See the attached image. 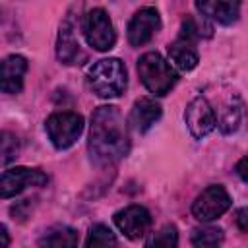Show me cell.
Returning <instances> with one entry per match:
<instances>
[{
    "label": "cell",
    "mask_w": 248,
    "mask_h": 248,
    "mask_svg": "<svg viewBox=\"0 0 248 248\" xmlns=\"http://www.w3.org/2000/svg\"><path fill=\"white\" fill-rule=\"evenodd\" d=\"M89 155L95 165H112L130 149L128 126L116 107H99L91 116Z\"/></svg>",
    "instance_id": "1"
},
{
    "label": "cell",
    "mask_w": 248,
    "mask_h": 248,
    "mask_svg": "<svg viewBox=\"0 0 248 248\" xmlns=\"http://www.w3.org/2000/svg\"><path fill=\"white\" fill-rule=\"evenodd\" d=\"M126 68L118 58H103L91 64L87 70V85L103 99L120 97L126 89Z\"/></svg>",
    "instance_id": "2"
},
{
    "label": "cell",
    "mask_w": 248,
    "mask_h": 248,
    "mask_svg": "<svg viewBox=\"0 0 248 248\" xmlns=\"http://www.w3.org/2000/svg\"><path fill=\"white\" fill-rule=\"evenodd\" d=\"M138 74L147 91L159 97L167 95L178 79L172 66L159 52H145L138 62Z\"/></svg>",
    "instance_id": "3"
},
{
    "label": "cell",
    "mask_w": 248,
    "mask_h": 248,
    "mask_svg": "<svg viewBox=\"0 0 248 248\" xmlns=\"http://www.w3.org/2000/svg\"><path fill=\"white\" fill-rule=\"evenodd\" d=\"M45 128L56 149H68L83 132V118L78 112H54L46 118Z\"/></svg>",
    "instance_id": "4"
},
{
    "label": "cell",
    "mask_w": 248,
    "mask_h": 248,
    "mask_svg": "<svg viewBox=\"0 0 248 248\" xmlns=\"http://www.w3.org/2000/svg\"><path fill=\"white\" fill-rule=\"evenodd\" d=\"M83 35L89 46L95 50H110L116 41V33L108 14L103 8H93L83 17Z\"/></svg>",
    "instance_id": "5"
},
{
    "label": "cell",
    "mask_w": 248,
    "mask_h": 248,
    "mask_svg": "<svg viewBox=\"0 0 248 248\" xmlns=\"http://www.w3.org/2000/svg\"><path fill=\"white\" fill-rule=\"evenodd\" d=\"M231 207V196L223 186H207L192 203V213L198 221H213Z\"/></svg>",
    "instance_id": "6"
},
{
    "label": "cell",
    "mask_w": 248,
    "mask_h": 248,
    "mask_svg": "<svg viewBox=\"0 0 248 248\" xmlns=\"http://www.w3.org/2000/svg\"><path fill=\"white\" fill-rule=\"evenodd\" d=\"M184 120H186L190 134L198 140L205 138L217 124L215 110L203 95H198L196 99L190 101V105L186 107V112H184Z\"/></svg>",
    "instance_id": "7"
},
{
    "label": "cell",
    "mask_w": 248,
    "mask_h": 248,
    "mask_svg": "<svg viewBox=\"0 0 248 248\" xmlns=\"http://www.w3.org/2000/svg\"><path fill=\"white\" fill-rule=\"evenodd\" d=\"M46 184V174L39 169H27V167H16L2 172L0 180V196L12 198L19 192H23L29 186H43Z\"/></svg>",
    "instance_id": "8"
},
{
    "label": "cell",
    "mask_w": 248,
    "mask_h": 248,
    "mask_svg": "<svg viewBox=\"0 0 248 248\" xmlns=\"http://www.w3.org/2000/svg\"><path fill=\"white\" fill-rule=\"evenodd\" d=\"M114 223L120 232H124L126 238L138 240L141 238L151 225V215L141 205H128L114 213Z\"/></svg>",
    "instance_id": "9"
},
{
    "label": "cell",
    "mask_w": 248,
    "mask_h": 248,
    "mask_svg": "<svg viewBox=\"0 0 248 248\" xmlns=\"http://www.w3.org/2000/svg\"><path fill=\"white\" fill-rule=\"evenodd\" d=\"M161 27V17L155 8H141L128 23V41L134 46L145 45Z\"/></svg>",
    "instance_id": "10"
},
{
    "label": "cell",
    "mask_w": 248,
    "mask_h": 248,
    "mask_svg": "<svg viewBox=\"0 0 248 248\" xmlns=\"http://www.w3.org/2000/svg\"><path fill=\"white\" fill-rule=\"evenodd\" d=\"M196 8L202 12V16L221 25H231L238 19L240 0H196Z\"/></svg>",
    "instance_id": "11"
},
{
    "label": "cell",
    "mask_w": 248,
    "mask_h": 248,
    "mask_svg": "<svg viewBox=\"0 0 248 248\" xmlns=\"http://www.w3.org/2000/svg\"><path fill=\"white\" fill-rule=\"evenodd\" d=\"M56 54L64 64H76L81 58L79 43H78V37H76V23H74V16L72 14H68V17L60 25L58 43H56Z\"/></svg>",
    "instance_id": "12"
},
{
    "label": "cell",
    "mask_w": 248,
    "mask_h": 248,
    "mask_svg": "<svg viewBox=\"0 0 248 248\" xmlns=\"http://www.w3.org/2000/svg\"><path fill=\"white\" fill-rule=\"evenodd\" d=\"M161 118V107L149 99V97H141L134 103L132 110H130V116H128V124L134 132L138 134H143L147 132L157 120Z\"/></svg>",
    "instance_id": "13"
},
{
    "label": "cell",
    "mask_w": 248,
    "mask_h": 248,
    "mask_svg": "<svg viewBox=\"0 0 248 248\" xmlns=\"http://www.w3.org/2000/svg\"><path fill=\"white\" fill-rule=\"evenodd\" d=\"M27 72V60L19 54H12L2 62V91L4 93H19L23 87V76Z\"/></svg>",
    "instance_id": "14"
},
{
    "label": "cell",
    "mask_w": 248,
    "mask_h": 248,
    "mask_svg": "<svg viewBox=\"0 0 248 248\" xmlns=\"http://www.w3.org/2000/svg\"><path fill=\"white\" fill-rule=\"evenodd\" d=\"M169 56L174 62L176 68L182 72H190L198 66V50H196V41H190L186 37H180L169 45Z\"/></svg>",
    "instance_id": "15"
},
{
    "label": "cell",
    "mask_w": 248,
    "mask_h": 248,
    "mask_svg": "<svg viewBox=\"0 0 248 248\" xmlns=\"http://www.w3.org/2000/svg\"><path fill=\"white\" fill-rule=\"evenodd\" d=\"M76 244H78V232L70 227H56L39 240V246H52V248L76 246Z\"/></svg>",
    "instance_id": "16"
},
{
    "label": "cell",
    "mask_w": 248,
    "mask_h": 248,
    "mask_svg": "<svg viewBox=\"0 0 248 248\" xmlns=\"http://www.w3.org/2000/svg\"><path fill=\"white\" fill-rule=\"evenodd\" d=\"M223 240V231L219 227H202L194 229L192 244L194 246H217Z\"/></svg>",
    "instance_id": "17"
},
{
    "label": "cell",
    "mask_w": 248,
    "mask_h": 248,
    "mask_svg": "<svg viewBox=\"0 0 248 248\" xmlns=\"http://www.w3.org/2000/svg\"><path fill=\"white\" fill-rule=\"evenodd\" d=\"M85 244L87 246H114L116 244V236L107 225H93L89 229Z\"/></svg>",
    "instance_id": "18"
},
{
    "label": "cell",
    "mask_w": 248,
    "mask_h": 248,
    "mask_svg": "<svg viewBox=\"0 0 248 248\" xmlns=\"http://www.w3.org/2000/svg\"><path fill=\"white\" fill-rule=\"evenodd\" d=\"M147 244H149V246H165V248L176 246V244H178V234H176L174 225H165L159 232L153 234V238H151Z\"/></svg>",
    "instance_id": "19"
},
{
    "label": "cell",
    "mask_w": 248,
    "mask_h": 248,
    "mask_svg": "<svg viewBox=\"0 0 248 248\" xmlns=\"http://www.w3.org/2000/svg\"><path fill=\"white\" fill-rule=\"evenodd\" d=\"M238 120H240V110L236 108V107H227L225 110H223V116L219 118V128H221V132H225V134H231V132H234L236 128H238Z\"/></svg>",
    "instance_id": "20"
},
{
    "label": "cell",
    "mask_w": 248,
    "mask_h": 248,
    "mask_svg": "<svg viewBox=\"0 0 248 248\" xmlns=\"http://www.w3.org/2000/svg\"><path fill=\"white\" fill-rule=\"evenodd\" d=\"M16 155H17L16 136H12L10 132H2V165L6 167L12 159H16Z\"/></svg>",
    "instance_id": "21"
},
{
    "label": "cell",
    "mask_w": 248,
    "mask_h": 248,
    "mask_svg": "<svg viewBox=\"0 0 248 248\" xmlns=\"http://www.w3.org/2000/svg\"><path fill=\"white\" fill-rule=\"evenodd\" d=\"M236 225L242 232H248V207H242L236 213Z\"/></svg>",
    "instance_id": "22"
},
{
    "label": "cell",
    "mask_w": 248,
    "mask_h": 248,
    "mask_svg": "<svg viewBox=\"0 0 248 248\" xmlns=\"http://www.w3.org/2000/svg\"><path fill=\"white\" fill-rule=\"evenodd\" d=\"M236 174L240 176V180H244V182H248V155L246 157H242L238 163H236Z\"/></svg>",
    "instance_id": "23"
},
{
    "label": "cell",
    "mask_w": 248,
    "mask_h": 248,
    "mask_svg": "<svg viewBox=\"0 0 248 248\" xmlns=\"http://www.w3.org/2000/svg\"><path fill=\"white\" fill-rule=\"evenodd\" d=\"M0 234H2V246H8L10 244V240H8V231H6V227L2 225V229H0Z\"/></svg>",
    "instance_id": "24"
}]
</instances>
